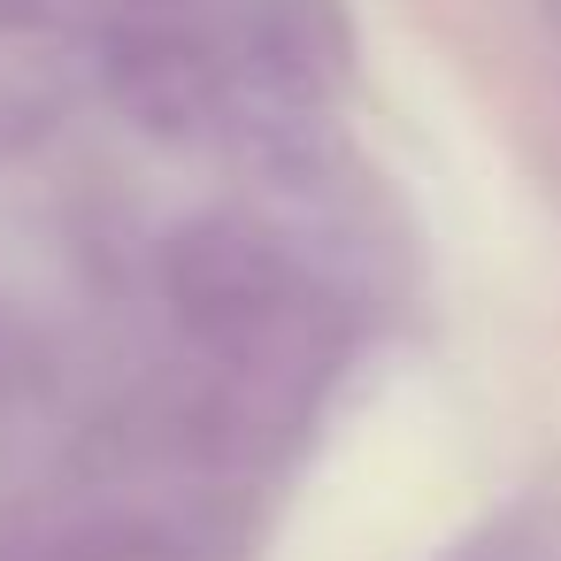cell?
Segmentation results:
<instances>
[{
    "label": "cell",
    "mask_w": 561,
    "mask_h": 561,
    "mask_svg": "<svg viewBox=\"0 0 561 561\" xmlns=\"http://www.w3.org/2000/svg\"><path fill=\"white\" fill-rule=\"evenodd\" d=\"M170 293H178L185 323L224 354H270L300 316L285 262L247 231H193L170 262Z\"/></svg>",
    "instance_id": "1"
}]
</instances>
